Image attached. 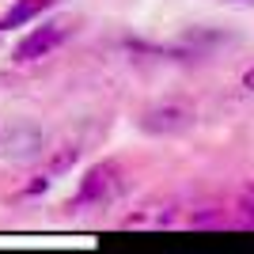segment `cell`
Wrapping results in <instances>:
<instances>
[{"mask_svg": "<svg viewBox=\"0 0 254 254\" xmlns=\"http://www.w3.org/2000/svg\"><path fill=\"white\" fill-rule=\"evenodd\" d=\"M190 126H193V110L186 103H159L144 110V118H140V129L156 133V137H171V133H182Z\"/></svg>", "mask_w": 254, "mask_h": 254, "instance_id": "cell-1", "label": "cell"}, {"mask_svg": "<svg viewBox=\"0 0 254 254\" xmlns=\"http://www.w3.org/2000/svg\"><path fill=\"white\" fill-rule=\"evenodd\" d=\"M114 190H118V167L114 163H99V167H91L84 175V182H80V190H76V197H72V209L106 201Z\"/></svg>", "mask_w": 254, "mask_h": 254, "instance_id": "cell-2", "label": "cell"}, {"mask_svg": "<svg viewBox=\"0 0 254 254\" xmlns=\"http://www.w3.org/2000/svg\"><path fill=\"white\" fill-rule=\"evenodd\" d=\"M61 42H64V27H57V23L34 27V31L27 34L19 46H15V61H19V64H27V61H42L46 53H53Z\"/></svg>", "mask_w": 254, "mask_h": 254, "instance_id": "cell-3", "label": "cell"}, {"mask_svg": "<svg viewBox=\"0 0 254 254\" xmlns=\"http://www.w3.org/2000/svg\"><path fill=\"white\" fill-rule=\"evenodd\" d=\"M50 4L53 0H15V4L0 15V31H4V27H23V23H31L34 15H42Z\"/></svg>", "mask_w": 254, "mask_h": 254, "instance_id": "cell-4", "label": "cell"}, {"mask_svg": "<svg viewBox=\"0 0 254 254\" xmlns=\"http://www.w3.org/2000/svg\"><path fill=\"white\" fill-rule=\"evenodd\" d=\"M8 144H11V156H31V152H38V129L19 122V126L11 129Z\"/></svg>", "mask_w": 254, "mask_h": 254, "instance_id": "cell-5", "label": "cell"}, {"mask_svg": "<svg viewBox=\"0 0 254 254\" xmlns=\"http://www.w3.org/2000/svg\"><path fill=\"white\" fill-rule=\"evenodd\" d=\"M239 212H243L247 220L254 224V182H251V186H247L243 193H239Z\"/></svg>", "mask_w": 254, "mask_h": 254, "instance_id": "cell-6", "label": "cell"}, {"mask_svg": "<svg viewBox=\"0 0 254 254\" xmlns=\"http://www.w3.org/2000/svg\"><path fill=\"white\" fill-rule=\"evenodd\" d=\"M243 87H247V91H254V64L243 72Z\"/></svg>", "mask_w": 254, "mask_h": 254, "instance_id": "cell-7", "label": "cell"}]
</instances>
